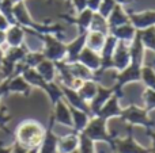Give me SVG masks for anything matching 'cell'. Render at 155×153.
Returning a JSON list of instances; mask_svg holds the SVG:
<instances>
[{
    "instance_id": "6da1fadb",
    "label": "cell",
    "mask_w": 155,
    "mask_h": 153,
    "mask_svg": "<svg viewBox=\"0 0 155 153\" xmlns=\"http://www.w3.org/2000/svg\"><path fill=\"white\" fill-rule=\"evenodd\" d=\"M45 132L41 127V125L35 121H25L22 125H19L18 133H16V138L21 146L25 149L30 151V149H38L44 140Z\"/></svg>"
},
{
    "instance_id": "7a4b0ae2",
    "label": "cell",
    "mask_w": 155,
    "mask_h": 153,
    "mask_svg": "<svg viewBox=\"0 0 155 153\" xmlns=\"http://www.w3.org/2000/svg\"><path fill=\"white\" fill-rule=\"evenodd\" d=\"M38 37L44 41L42 53L46 60H51L53 62L64 61L67 54V43L61 42L52 34H38Z\"/></svg>"
},
{
    "instance_id": "3957f363",
    "label": "cell",
    "mask_w": 155,
    "mask_h": 153,
    "mask_svg": "<svg viewBox=\"0 0 155 153\" xmlns=\"http://www.w3.org/2000/svg\"><path fill=\"white\" fill-rule=\"evenodd\" d=\"M83 134L87 138H90L94 142H98V141H106V142H112L113 140L110 138L109 133L106 129V121L99 117H94L90 119L88 125L86 126V129L83 130Z\"/></svg>"
},
{
    "instance_id": "277c9868",
    "label": "cell",
    "mask_w": 155,
    "mask_h": 153,
    "mask_svg": "<svg viewBox=\"0 0 155 153\" xmlns=\"http://www.w3.org/2000/svg\"><path fill=\"white\" fill-rule=\"evenodd\" d=\"M121 118L132 126L136 125V126H144L146 129H151L148 111L139 106H128V107L123 108Z\"/></svg>"
},
{
    "instance_id": "5b68a950",
    "label": "cell",
    "mask_w": 155,
    "mask_h": 153,
    "mask_svg": "<svg viewBox=\"0 0 155 153\" xmlns=\"http://www.w3.org/2000/svg\"><path fill=\"white\" fill-rule=\"evenodd\" d=\"M113 68L117 72H123L125 68L131 65V53H129V45L118 41V46L112 57Z\"/></svg>"
},
{
    "instance_id": "8992f818",
    "label": "cell",
    "mask_w": 155,
    "mask_h": 153,
    "mask_svg": "<svg viewBox=\"0 0 155 153\" xmlns=\"http://www.w3.org/2000/svg\"><path fill=\"white\" fill-rule=\"evenodd\" d=\"M129 22L136 30H144L155 26V10L129 14Z\"/></svg>"
},
{
    "instance_id": "52a82bcc",
    "label": "cell",
    "mask_w": 155,
    "mask_h": 153,
    "mask_svg": "<svg viewBox=\"0 0 155 153\" xmlns=\"http://www.w3.org/2000/svg\"><path fill=\"white\" fill-rule=\"evenodd\" d=\"M113 144H114V151L117 153H153L151 149L140 146L132 138V134L127 136L125 138H117L113 141Z\"/></svg>"
},
{
    "instance_id": "ba28073f",
    "label": "cell",
    "mask_w": 155,
    "mask_h": 153,
    "mask_svg": "<svg viewBox=\"0 0 155 153\" xmlns=\"http://www.w3.org/2000/svg\"><path fill=\"white\" fill-rule=\"evenodd\" d=\"M53 123H54V117H51L49 121V126L45 132L44 140L41 142L38 153H57V144H59V137L53 133Z\"/></svg>"
},
{
    "instance_id": "9c48e42d",
    "label": "cell",
    "mask_w": 155,
    "mask_h": 153,
    "mask_svg": "<svg viewBox=\"0 0 155 153\" xmlns=\"http://www.w3.org/2000/svg\"><path fill=\"white\" fill-rule=\"evenodd\" d=\"M121 113H123V107H121L120 102H118V98L116 95H113L104 106L99 110V113L97 114V117L105 119V121H109L112 118H120Z\"/></svg>"
},
{
    "instance_id": "30bf717a",
    "label": "cell",
    "mask_w": 155,
    "mask_h": 153,
    "mask_svg": "<svg viewBox=\"0 0 155 153\" xmlns=\"http://www.w3.org/2000/svg\"><path fill=\"white\" fill-rule=\"evenodd\" d=\"M78 62H80L86 68H88L91 72H95L101 68V56L97 52H93L88 48H84L82 50V53L79 54V57H78Z\"/></svg>"
},
{
    "instance_id": "8fae6325",
    "label": "cell",
    "mask_w": 155,
    "mask_h": 153,
    "mask_svg": "<svg viewBox=\"0 0 155 153\" xmlns=\"http://www.w3.org/2000/svg\"><path fill=\"white\" fill-rule=\"evenodd\" d=\"M54 121L64 125V126L72 127V115H71L70 106L67 105L65 100H59L54 105Z\"/></svg>"
},
{
    "instance_id": "7c38bea8",
    "label": "cell",
    "mask_w": 155,
    "mask_h": 153,
    "mask_svg": "<svg viewBox=\"0 0 155 153\" xmlns=\"http://www.w3.org/2000/svg\"><path fill=\"white\" fill-rule=\"evenodd\" d=\"M110 34L117 38V41H120V42L131 45L132 41L135 39V37H136V34H137V30L135 29L131 24V22H129V23L123 24V26H120V27L112 29L110 30Z\"/></svg>"
},
{
    "instance_id": "4fadbf2b",
    "label": "cell",
    "mask_w": 155,
    "mask_h": 153,
    "mask_svg": "<svg viewBox=\"0 0 155 153\" xmlns=\"http://www.w3.org/2000/svg\"><path fill=\"white\" fill-rule=\"evenodd\" d=\"M25 29L19 24H14L10 26L5 31V43L10 48H18V46L23 45V39H25Z\"/></svg>"
},
{
    "instance_id": "5bb4252c",
    "label": "cell",
    "mask_w": 155,
    "mask_h": 153,
    "mask_svg": "<svg viewBox=\"0 0 155 153\" xmlns=\"http://www.w3.org/2000/svg\"><path fill=\"white\" fill-rule=\"evenodd\" d=\"M107 24H109V29H116V27H120L123 24L129 23V16L125 12V10L123 8V5L116 4V7L113 8V11L110 12V15L107 16Z\"/></svg>"
},
{
    "instance_id": "9a60e30c",
    "label": "cell",
    "mask_w": 155,
    "mask_h": 153,
    "mask_svg": "<svg viewBox=\"0 0 155 153\" xmlns=\"http://www.w3.org/2000/svg\"><path fill=\"white\" fill-rule=\"evenodd\" d=\"M31 86L23 79V76H14L11 79H7V94L8 92H16L22 94L25 96H29Z\"/></svg>"
},
{
    "instance_id": "2e32d148",
    "label": "cell",
    "mask_w": 155,
    "mask_h": 153,
    "mask_svg": "<svg viewBox=\"0 0 155 153\" xmlns=\"http://www.w3.org/2000/svg\"><path fill=\"white\" fill-rule=\"evenodd\" d=\"M79 146V136L74 132L72 134H67L64 137H59V144H57V153H71L76 151Z\"/></svg>"
},
{
    "instance_id": "e0dca14e",
    "label": "cell",
    "mask_w": 155,
    "mask_h": 153,
    "mask_svg": "<svg viewBox=\"0 0 155 153\" xmlns=\"http://www.w3.org/2000/svg\"><path fill=\"white\" fill-rule=\"evenodd\" d=\"M106 37L107 35L98 31H87L86 33V48H88L93 52H97V53H101Z\"/></svg>"
},
{
    "instance_id": "ac0fdd59",
    "label": "cell",
    "mask_w": 155,
    "mask_h": 153,
    "mask_svg": "<svg viewBox=\"0 0 155 153\" xmlns=\"http://www.w3.org/2000/svg\"><path fill=\"white\" fill-rule=\"evenodd\" d=\"M70 110H71V115H72L74 130H75V133H82L86 129V126L88 125V122H90V115L82 110L71 107V106H70Z\"/></svg>"
},
{
    "instance_id": "d6986e66",
    "label": "cell",
    "mask_w": 155,
    "mask_h": 153,
    "mask_svg": "<svg viewBox=\"0 0 155 153\" xmlns=\"http://www.w3.org/2000/svg\"><path fill=\"white\" fill-rule=\"evenodd\" d=\"M34 69L37 70L41 75V77L45 81H48V83L54 80V76H56V72H57L54 62L51 61V60H46V58L42 60V61L37 65V68H34Z\"/></svg>"
},
{
    "instance_id": "ffe728a7",
    "label": "cell",
    "mask_w": 155,
    "mask_h": 153,
    "mask_svg": "<svg viewBox=\"0 0 155 153\" xmlns=\"http://www.w3.org/2000/svg\"><path fill=\"white\" fill-rule=\"evenodd\" d=\"M97 92H98V84H97L94 80L84 81V83L82 84V87L78 89V94L80 95V98L87 103H90L91 100L95 98Z\"/></svg>"
},
{
    "instance_id": "44dd1931",
    "label": "cell",
    "mask_w": 155,
    "mask_h": 153,
    "mask_svg": "<svg viewBox=\"0 0 155 153\" xmlns=\"http://www.w3.org/2000/svg\"><path fill=\"white\" fill-rule=\"evenodd\" d=\"M143 48L155 53V26L144 30H137Z\"/></svg>"
},
{
    "instance_id": "7402d4cb",
    "label": "cell",
    "mask_w": 155,
    "mask_h": 153,
    "mask_svg": "<svg viewBox=\"0 0 155 153\" xmlns=\"http://www.w3.org/2000/svg\"><path fill=\"white\" fill-rule=\"evenodd\" d=\"M27 49L23 45L18 46V48H8L7 52H4V60H7L11 64H19V62L23 61L25 56L27 54Z\"/></svg>"
},
{
    "instance_id": "603a6c76",
    "label": "cell",
    "mask_w": 155,
    "mask_h": 153,
    "mask_svg": "<svg viewBox=\"0 0 155 153\" xmlns=\"http://www.w3.org/2000/svg\"><path fill=\"white\" fill-rule=\"evenodd\" d=\"M88 31H98V33H102V34H105V35H109L110 29H109V24H107L106 18H104V16H101L98 12H95L93 16V20H91Z\"/></svg>"
},
{
    "instance_id": "cb8c5ba5",
    "label": "cell",
    "mask_w": 155,
    "mask_h": 153,
    "mask_svg": "<svg viewBox=\"0 0 155 153\" xmlns=\"http://www.w3.org/2000/svg\"><path fill=\"white\" fill-rule=\"evenodd\" d=\"M140 80L143 81V86L146 88H150L155 91V69L148 65H143L142 73H140Z\"/></svg>"
},
{
    "instance_id": "d4e9b609",
    "label": "cell",
    "mask_w": 155,
    "mask_h": 153,
    "mask_svg": "<svg viewBox=\"0 0 155 153\" xmlns=\"http://www.w3.org/2000/svg\"><path fill=\"white\" fill-rule=\"evenodd\" d=\"M14 4L15 3L12 0H3L2 4H0V14L4 15V18L8 20L10 26L18 24L15 20V16H14Z\"/></svg>"
},
{
    "instance_id": "484cf974",
    "label": "cell",
    "mask_w": 155,
    "mask_h": 153,
    "mask_svg": "<svg viewBox=\"0 0 155 153\" xmlns=\"http://www.w3.org/2000/svg\"><path fill=\"white\" fill-rule=\"evenodd\" d=\"M42 60H45V56H44L42 52H27L22 64H25L27 68H37V65Z\"/></svg>"
},
{
    "instance_id": "4316f807",
    "label": "cell",
    "mask_w": 155,
    "mask_h": 153,
    "mask_svg": "<svg viewBox=\"0 0 155 153\" xmlns=\"http://www.w3.org/2000/svg\"><path fill=\"white\" fill-rule=\"evenodd\" d=\"M143 107L147 111H153L155 110V91L150 88L144 89L143 94Z\"/></svg>"
},
{
    "instance_id": "83f0119b",
    "label": "cell",
    "mask_w": 155,
    "mask_h": 153,
    "mask_svg": "<svg viewBox=\"0 0 155 153\" xmlns=\"http://www.w3.org/2000/svg\"><path fill=\"white\" fill-rule=\"evenodd\" d=\"M116 4H117V3H116L114 0H102L101 5H99L98 14L101 16H104V18L107 19V16L110 15V12L113 11V8L116 7Z\"/></svg>"
},
{
    "instance_id": "f1b7e54d",
    "label": "cell",
    "mask_w": 155,
    "mask_h": 153,
    "mask_svg": "<svg viewBox=\"0 0 155 153\" xmlns=\"http://www.w3.org/2000/svg\"><path fill=\"white\" fill-rule=\"evenodd\" d=\"M4 94H7V80H4L2 84H0V98H2ZM3 111H4V110H2V108H0V125L4 127V125L7 123L11 118L8 115H4V113H3Z\"/></svg>"
},
{
    "instance_id": "f546056e",
    "label": "cell",
    "mask_w": 155,
    "mask_h": 153,
    "mask_svg": "<svg viewBox=\"0 0 155 153\" xmlns=\"http://www.w3.org/2000/svg\"><path fill=\"white\" fill-rule=\"evenodd\" d=\"M71 2H72V5H74V8H75V11L78 14H80L84 10H87L88 0H71Z\"/></svg>"
},
{
    "instance_id": "4dcf8cb0",
    "label": "cell",
    "mask_w": 155,
    "mask_h": 153,
    "mask_svg": "<svg viewBox=\"0 0 155 153\" xmlns=\"http://www.w3.org/2000/svg\"><path fill=\"white\" fill-rule=\"evenodd\" d=\"M101 3H102V0H88L87 2V10L93 11V12H98Z\"/></svg>"
},
{
    "instance_id": "1f68e13d",
    "label": "cell",
    "mask_w": 155,
    "mask_h": 153,
    "mask_svg": "<svg viewBox=\"0 0 155 153\" xmlns=\"http://www.w3.org/2000/svg\"><path fill=\"white\" fill-rule=\"evenodd\" d=\"M8 27H10L8 20L4 18V15H2V14H0V30H2V31H7Z\"/></svg>"
},
{
    "instance_id": "d6a6232c",
    "label": "cell",
    "mask_w": 155,
    "mask_h": 153,
    "mask_svg": "<svg viewBox=\"0 0 155 153\" xmlns=\"http://www.w3.org/2000/svg\"><path fill=\"white\" fill-rule=\"evenodd\" d=\"M3 43H5V31L0 30V46H2Z\"/></svg>"
},
{
    "instance_id": "836d02e7",
    "label": "cell",
    "mask_w": 155,
    "mask_h": 153,
    "mask_svg": "<svg viewBox=\"0 0 155 153\" xmlns=\"http://www.w3.org/2000/svg\"><path fill=\"white\" fill-rule=\"evenodd\" d=\"M117 4H120V5H123V4H129V3H134L135 0H114Z\"/></svg>"
},
{
    "instance_id": "e575fe53",
    "label": "cell",
    "mask_w": 155,
    "mask_h": 153,
    "mask_svg": "<svg viewBox=\"0 0 155 153\" xmlns=\"http://www.w3.org/2000/svg\"><path fill=\"white\" fill-rule=\"evenodd\" d=\"M12 152V148H2L0 146V153H11Z\"/></svg>"
},
{
    "instance_id": "d590c367",
    "label": "cell",
    "mask_w": 155,
    "mask_h": 153,
    "mask_svg": "<svg viewBox=\"0 0 155 153\" xmlns=\"http://www.w3.org/2000/svg\"><path fill=\"white\" fill-rule=\"evenodd\" d=\"M3 58H4V50H3V49H2V46H0V65H2Z\"/></svg>"
},
{
    "instance_id": "8d00e7d4",
    "label": "cell",
    "mask_w": 155,
    "mask_h": 153,
    "mask_svg": "<svg viewBox=\"0 0 155 153\" xmlns=\"http://www.w3.org/2000/svg\"><path fill=\"white\" fill-rule=\"evenodd\" d=\"M14 3H19V2H25V0H12Z\"/></svg>"
},
{
    "instance_id": "74e56055",
    "label": "cell",
    "mask_w": 155,
    "mask_h": 153,
    "mask_svg": "<svg viewBox=\"0 0 155 153\" xmlns=\"http://www.w3.org/2000/svg\"><path fill=\"white\" fill-rule=\"evenodd\" d=\"M71 153H79V151L76 149V151H74V152H71Z\"/></svg>"
},
{
    "instance_id": "f35d334b",
    "label": "cell",
    "mask_w": 155,
    "mask_h": 153,
    "mask_svg": "<svg viewBox=\"0 0 155 153\" xmlns=\"http://www.w3.org/2000/svg\"><path fill=\"white\" fill-rule=\"evenodd\" d=\"M2 2H3V0H0V4H2Z\"/></svg>"
},
{
    "instance_id": "ab89813d",
    "label": "cell",
    "mask_w": 155,
    "mask_h": 153,
    "mask_svg": "<svg viewBox=\"0 0 155 153\" xmlns=\"http://www.w3.org/2000/svg\"><path fill=\"white\" fill-rule=\"evenodd\" d=\"M0 127H3V126H2V125H0Z\"/></svg>"
}]
</instances>
